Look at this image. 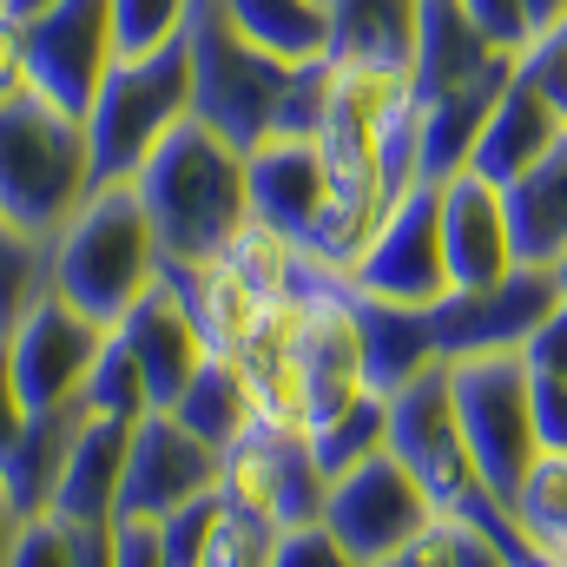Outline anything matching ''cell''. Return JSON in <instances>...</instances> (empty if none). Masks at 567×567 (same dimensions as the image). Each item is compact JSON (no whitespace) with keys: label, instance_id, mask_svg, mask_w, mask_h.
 <instances>
[{"label":"cell","instance_id":"16","mask_svg":"<svg viewBox=\"0 0 567 567\" xmlns=\"http://www.w3.org/2000/svg\"><path fill=\"white\" fill-rule=\"evenodd\" d=\"M113 337L133 350V363H140L145 377V396H152V410H172L178 396H185V383L198 377V363L212 357V343L198 337V323H192V310L165 290V284H152L140 303L113 323Z\"/></svg>","mask_w":567,"mask_h":567},{"label":"cell","instance_id":"9","mask_svg":"<svg viewBox=\"0 0 567 567\" xmlns=\"http://www.w3.org/2000/svg\"><path fill=\"white\" fill-rule=\"evenodd\" d=\"M561 278L548 265H515L508 278L482 284V290H449L442 303H429V330H435V357L442 363H475V357H522V343L535 337V323L555 310Z\"/></svg>","mask_w":567,"mask_h":567},{"label":"cell","instance_id":"8","mask_svg":"<svg viewBox=\"0 0 567 567\" xmlns=\"http://www.w3.org/2000/svg\"><path fill=\"white\" fill-rule=\"evenodd\" d=\"M323 468L310 455V435L303 429H284L251 416L245 435L225 449V468H218V495L271 528H303V522H323Z\"/></svg>","mask_w":567,"mask_h":567},{"label":"cell","instance_id":"39","mask_svg":"<svg viewBox=\"0 0 567 567\" xmlns=\"http://www.w3.org/2000/svg\"><path fill=\"white\" fill-rule=\"evenodd\" d=\"M522 73L548 93V106L561 113V126H567V20H555L548 33H535L522 47Z\"/></svg>","mask_w":567,"mask_h":567},{"label":"cell","instance_id":"52","mask_svg":"<svg viewBox=\"0 0 567 567\" xmlns=\"http://www.w3.org/2000/svg\"><path fill=\"white\" fill-rule=\"evenodd\" d=\"M542 561H548V567H567V535H561V542H548V548H542Z\"/></svg>","mask_w":567,"mask_h":567},{"label":"cell","instance_id":"48","mask_svg":"<svg viewBox=\"0 0 567 567\" xmlns=\"http://www.w3.org/2000/svg\"><path fill=\"white\" fill-rule=\"evenodd\" d=\"M80 567H113V528H80Z\"/></svg>","mask_w":567,"mask_h":567},{"label":"cell","instance_id":"29","mask_svg":"<svg viewBox=\"0 0 567 567\" xmlns=\"http://www.w3.org/2000/svg\"><path fill=\"white\" fill-rule=\"evenodd\" d=\"M47 290H53V245L33 238V231H20V225L0 212V337L27 317V303L47 297Z\"/></svg>","mask_w":567,"mask_h":567},{"label":"cell","instance_id":"26","mask_svg":"<svg viewBox=\"0 0 567 567\" xmlns=\"http://www.w3.org/2000/svg\"><path fill=\"white\" fill-rule=\"evenodd\" d=\"M172 416L192 429L198 442H212V449L225 455V449L245 435V423H251L258 410H251V390H245L238 363H231V357H205L198 377L185 383V396L172 403Z\"/></svg>","mask_w":567,"mask_h":567},{"label":"cell","instance_id":"54","mask_svg":"<svg viewBox=\"0 0 567 567\" xmlns=\"http://www.w3.org/2000/svg\"><path fill=\"white\" fill-rule=\"evenodd\" d=\"M535 567H548V561H535Z\"/></svg>","mask_w":567,"mask_h":567},{"label":"cell","instance_id":"35","mask_svg":"<svg viewBox=\"0 0 567 567\" xmlns=\"http://www.w3.org/2000/svg\"><path fill=\"white\" fill-rule=\"evenodd\" d=\"M271 542H278V528H271V522H258V515H245V508H231V502H225L198 567H265V561H271Z\"/></svg>","mask_w":567,"mask_h":567},{"label":"cell","instance_id":"1","mask_svg":"<svg viewBox=\"0 0 567 567\" xmlns=\"http://www.w3.org/2000/svg\"><path fill=\"white\" fill-rule=\"evenodd\" d=\"M140 205L158 231L165 265H212L245 225H251V192H245V152L218 140L198 120H178L140 165Z\"/></svg>","mask_w":567,"mask_h":567},{"label":"cell","instance_id":"40","mask_svg":"<svg viewBox=\"0 0 567 567\" xmlns=\"http://www.w3.org/2000/svg\"><path fill=\"white\" fill-rule=\"evenodd\" d=\"M528 410H535L542 455H567V377H535L528 370Z\"/></svg>","mask_w":567,"mask_h":567},{"label":"cell","instance_id":"5","mask_svg":"<svg viewBox=\"0 0 567 567\" xmlns=\"http://www.w3.org/2000/svg\"><path fill=\"white\" fill-rule=\"evenodd\" d=\"M178 120H192V60L185 40L158 47V53H133L113 60L93 106H86V145H93V185H120L140 178L152 145L165 140Z\"/></svg>","mask_w":567,"mask_h":567},{"label":"cell","instance_id":"18","mask_svg":"<svg viewBox=\"0 0 567 567\" xmlns=\"http://www.w3.org/2000/svg\"><path fill=\"white\" fill-rule=\"evenodd\" d=\"M350 317H357V337H363V383H370L377 396L410 390L416 377H429V370L442 363L423 303H390V297L350 290Z\"/></svg>","mask_w":567,"mask_h":567},{"label":"cell","instance_id":"47","mask_svg":"<svg viewBox=\"0 0 567 567\" xmlns=\"http://www.w3.org/2000/svg\"><path fill=\"white\" fill-rule=\"evenodd\" d=\"M377 567H449V522H429L423 542H410L403 555H390V561Z\"/></svg>","mask_w":567,"mask_h":567},{"label":"cell","instance_id":"24","mask_svg":"<svg viewBox=\"0 0 567 567\" xmlns=\"http://www.w3.org/2000/svg\"><path fill=\"white\" fill-rule=\"evenodd\" d=\"M80 429H86V403H80V396L60 403V410H33L20 449H13L7 468H0V482H7V495H13L20 515H47V508H53V488H60V468H66Z\"/></svg>","mask_w":567,"mask_h":567},{"label":"cell","instance_id":"46","mask_svg":"<svg viewBox=\"0 0 567 567\" xmlns=\"http://www.w3.org/2000/svg\"><path fill=\"white\" fill-rule=\"evenodd\" d=\"M13 93H33V80H27V40H20V20L0 13V100H13Z\"/></svg>","mask_w":567,"mask_h":567},{"label":"cell","instance_id":"19","mask_svg":"<svg viewBox=\"0 0 567 567\" xmlns=\"http://www.w3.org/2000/svg\"><path fill=\"white\" fill-rule=\"evenodd\" d=\"M126 449H133V423L113 416H86V429L73 435V455L60 468L53 508L73 528H113L120 522V475H126Z\"/></svg>","mask_w":567,"mask_h":567},{"label":"cell","instance_id":"51","mask_svg":"<svg viewBox=\"0 0 567 567\" xmlns=\"http://www.w3.org/2000/svg\"><path fill=\"white\" fill-rule=\"evenodd\" d=\"M53 0H0V13H13V20H33V13H47Z\"/></svg>","mask_w":567,"mask_h":567},{"label":"cell","instance_id":"30","mask_svg":"<svg viewBox=\"0 0 567 567\" xmlns=\"http://www.w3.org/2000/svg\"><path fill=\"white\" fill-rule=\"evenodd\" d=\"M218 265H225L238 284H251V290L271 303V297H290V278H297L303 251H297L290 238H278L271 225H258V218H251V225H245V231L218 251Z\"/></svg>","mask_w":567,"mask_h":567},{"label":"cell","instance_id":"38","mask_svg":"<svg viewBox=\"0 0 567 567\" xmlns=\"http://www.w3.org/2000/svg\"><path fill=\"white\" fill-rule=\"evenodd\" d=\"M265 567H363L323 522H303V528H284L271 542V561Z\"/></svg>","mask_w":567,"mask_h":567},{"label":"cell","instance_id":"43","mask_svg":"<svg viewBox=\"0 0 567 567\" xmlns=\"http://www.w3.org/2000/svg\"><path fill=\"white\" fill-rule=\"evenodd\" d=\"M27 423H33V410H27V396H20V383H13V357H7V337H0V468H7V455L20 449Z\"/></svg>","mask_w":567,"mask_h":567},{"label":"cell","instance_id":"22","mask_svg":"<svg viewBox=\"0 0 567 567\" xmlns=\"http://www.w3.org/2000/svg\"><path fill=\"white\" fill-rule=\"evenodd\" d=\"M515 66H522V60H515ZM515 66H502V73H488V80H468V86H455V93L423 100V113H416V178H423V185H449L455 172H468L475 140H482V120L495 113V100H502V86L515 80Z\"/></svg>","mask_w":567,"mask_h":567},{"label":"cell","instance_id":"27","mask_svg":"<svg viewBox=\"0 0 567 567\" xmlns=\"http://www.w3.org/2000/svg\"><path fill=\"white\" fill-rule=\"evenodd\" d=\"M225 7V20L251 40V47H265V53H278V60H323V47H330V27H323V0H218Z\"/></svg>","mask_w":567,"mask_h":567},{"label":"cell","instance_id":"12","mask_svg":"<svg viewBox=\"0 0 567 567\" xmlns=\"http://www.w3.org/2000/svg\"><path fill=\"white\" fill-rule=\"evenodd\" d=\"M106 337H113V330H106L100 317H86L80 303H66L60 290L33 297L27 317L7 330V357H13V383H20L27 410H60V403H73L80 383H86V370H93V357L106 350Z\"/></svg>","mask_w":567,"mask_h":567},{"label":"cell","instance_id":"37","mask_svg":"<svg viewBox=\"0 0 567 567\" xmlns=\"http://www.w3.org/2000/svg\"><path fill=\"white\" fill-rule=\"evenodd\" d=\"M7 567H80V528L60 515H20Z\"/></svg>","mask_w":567,"mask_h":567},{"label":"cell","instance_id":"33","mask_svg":"<svg viewBox=\"0 0 567 567\" xmlns=\"http://www.w3.org/2000/svg\"><path fill=\"white\" fill-rule=\"evenodd\" d=\"M515 522H522V535L535 548H548V542L567 535V455H542L528 468V482L515 495Z\"/></svg>","mask_w":567,"mask_h":567},{"label":"cell","instance_id":"7","mask_svg":"<svg viewBox=\"0 0 567 567\" xmlns=\"http://www.w3.org/2000/svg\"><path fill=\"white\" fill-rule=\"evenodd\" d=\"M429 522H442V515H435L429 488L403 468L396 449H377L370 462L343 468V475L323 488V528H330L363 567L390 561V555H403L410 542H423Z\"/></svg>","mask_w":567,"mask_h":567},{"label":"cell","instance_id":"34","mask_svg":"<svg viewBox=\"0 0 567 567\" xmlns=\"http://www.w3.org/2000/svg\"><path fill=\"white\" fill-rule=\"evenodd\" d=\"M330 86H337V66L330 60H297L271 133H284V140H317L323 133V113H330Z\"/></svg>","mask_w":567,"mask_h":567},{"label":"cell","instance_id":"6","mask_svg":"<svg viewBox=\"0 0 567 567\" xmlns=\"http://www.w3.org/2000/svg\"><path fill=\"white\" fill-rule=\"evenodd\" d=\"M449 396H455V423H462V442H468L482 482L515 508L528 468L542 462L535 410H528V363L522 357L449 363Z\"/></svg>","mask_w":567,"mask_h":567},{"label":"cell","instance_id":"31","mask_svg":"<svg viewBox=\"0 0 567 567\" xmlns=\"http://www.w3.org/2000/svg\"><path fill=\"white\" fill-rule=\"evenodd\" d=\"M80 403H86V416H113V423L152 416L145 377H140V363H133V350H126L120 337H106V350L93 357V370H86V383H80Z\"/></svg>","mask_w":567,"mask_h":567},{"label":"cell","instance_id":"32","mask_svg":"<svg viewBox=\"0 0 567 567\" xmlns=\"http://www.w3.org/2000/svg\"><path fill=\"white\" fill-rule=\"evenodd\" d=\"M192 13H198V0H113V53L133 60V53L178 47Z\"/></svg>","mask_w":567,"mask_h":567},{"label":"cell","instance_id":"21","mask_svg":"<svg viewBox=\"0 0 567 567\" xmlns=\"http://www.w3.org/2000/svg\"><path fill=\"white\" fill-rule=\"evenodd\" d=\"M323 27H330L323 60L410 73L416 33H423V0H323Z\"/></svg>","mask_w":567,"mask_h":567},{"label":"cell","instance_id":"23","mask_svg":"<svg viewBox=\"0 0 567 567\" xmlns=\"http://www.w3.org/2000/svg\"><path fill=\"white\" fill-rule=\"evenodd\" d=\"M158 284L192 310V323H198V337L212 343V357H231V350L251 337V323L265 317V297H258L251 284H238L218 258H212V265H158Z\"/></svg>","mask_w":567,"mask_h":567},{"label":"cell","instance_id":"42","mask_svg":"<svg viewBox=\"0 0 567 567\" xmlns=\"http://www.w3.org/2000/svg\"><path fill=\"white\" fill-rule=\"evenodd\" d=\"M522 363L535 377H567V290L555 297V310L535 323V337L522 343Z\"/></svg>","mask_w":567,"mask_h":567},{"label":"cell","instance_id":"4","mask_svg":"<svg viewBox=\"0 0 567 567\" xmlns=\"http://www.w3.org/2000/svg\"><path fill=\"white\" fill-rule=\"evenodd\" d=\"M185 60H192V120L212 126L218 140H231L238 152H251L258 140H271L290 86V60L251 47L218 0H198L192 27H185Z\"/></svg>","mask_w":567,"mask_h":567},{"label":"cell","instance_id":"15","mask_svg":"<svg viewBox=\"0 0 567 567\" xmlns=\"http://www.w3.org/2000/svg\"><path fill=\"white\" fill-rule=\"evenodd\" d=\"M442 258H449V284L455 290H482V284L508 278L522 265L502 185H488L475 172H455L442 185Z\"/></svg>","mask_w":567,"mask_h":567},{"label":"cell","instance_id":"49","mask_svg":"<svg viewBox=\"0 0 567 567\" xmlns=\"http://www.w3.org/2000/svg\"><path fill=\"white\" fill-rule=\"evenodd\" d=\"M528 7V33H548L555 20H567V0H522Z\"/></svg>","mask_w":567,"mask_h":567},{"label":"cell","instance_id":"10","mask_svg":"<svg viewBox=\"0 0 567 567\" xmlns=\"http://www.w3.org/2000/svg\"><path fill=\"white\" fill-rule=\"evenodd\" d=\"M350 290L390 297V303H423V310L455 290L449 284V258H442V185H423L416 178L383 212L370 251L350 265Z\"/></svg>","mask_w":567,"mask_h":567},{"label":"cell","instance_id":"44","mask_svg":"<svg viewBox=\"0 0 567 567\" xmlns=\"http://www.w3.org/2000/svg\"><path fill=\"white\" fill-rule=\"evenodd\" d=\"M113 567H165L158 522H113Z\"/></svg>","mask_w":567,"mask_h":567},{"label":"cell","instance_id":"36","mask_svg":"<svg viewBox=\"0 0 567 567\" xmlns=\"http://www.w3.org/2000/svg\"><path fill=\"white\" fill-rule=\"evenodd\" d=\"M218 508H225V495L212 488V495H198V502H185V508H172V515L158 522L165 567H198L205 561V542H212V528H218Z\"/></svg>","mask_w":567,"mask_h":567},{"label":"cell","instance_id":"25","mask_svg":"<svg viewBox=\"0 0 567 567\" xmlns=\"http://www.w3.org/2000/svg\"><path fill=\"white\" fill-rule=\"evenodd\" d=\"M508 218H515L522 265H555L567 251V133L535 158V172L508 185Z\"/></svg>","mask_w":567,"mask_h":567},{"label":"cell","instance_id":"45","mask_svg":"<svg viewBox=\"0 0 567 567\" xmlns=\"http://www.w3.org/2000/svg\"><path fill=\"white\" fill-rule=\"evenodd\" d=\"M449 567H522L502 542H488L482 528H462V522H449Z\"/></svg>","mask_w":567,"mask_h":567},{"label":"cell","instance_id":"3","mask_svg":"<svg viewBox=\"0 0 567 567\" xmlns=\"http://www.w3.org/2000/svg\"><path fill=\"white\" fill-rule=\"evenodd\" d=\"M86 192H93L86 126L40 93L0 100V212L20 231L53 238L80 212Z\"/></svg>","mask_w":567,"mask_h":567},{"label":"cell","instance_id":"50","mask_svg":"<svg viewBox=\"0 0 567 567\" xmlns=\"http://www.w3.org/2000/svg\"><path fill=\"white\" fill-rule=\"evenodd\" d=\"M13 535H20V508H13V495H7V482H0V567H7Z\"/></svg>","mask_w":567,"mask_h":567},{"label":"cell","instance_id":"11","mask_svg":"<svg viewBox=\"0 0 567 567\" xmlns=\"http://www.w3.org/2000/svg\"><path fill=\"white\" fill-rule=\"evenodd\" d=\"M27 40V80L40 100H53L60 113L86 120L113 53V0H53L47 13L20 20Z\"/></svg>","mask_w":567,"mask_h":567},{"label":"cell","instance_id":"2","mask_svg":"<svg viewBox=\"0 0 567 567\" xmlns=\"http://www.w3.org/2000/svg\"><path fill=\"white\" fill-rule=\"evenodd\" d=\"M53 245V290L66 303H80L86 317H100L106 330L158 284V231L140 205V185H93L80 198V212L47 238Z\"/></svg>","mask_w":567,"mask_h":567},{"label":"cell","instance_id":"41","mask_svg":"<svg viewBox=\"0 0 567 567\" xmlns=\"http://www.w3.org/2000/svg\"><path fill=\"white\" fill-rule=\"evenodd\" d=\"M462 7H468V20H475L502 53H515V60H522V47L535 40V33H528V7H522V0H462Z\"/></svg>","mask_w":567,"mask_h":567},{"label":"cell","instance_id":"17","mask_svg":"<svg viewBox=\"0 0 567 567\" xmlns=\"http://www.w3.org/2000/svg\"><path fill=\"white\" fill-rule=\"evenodd\" d=\"M561 113L548 106V93L515 66V80L502 86V100H495V113L482 120V140H475V158H468V172L475 178H488V185H515L522 172H535V158L548 152V145L561 140Z\"/></svg>","mask_w":567,"mask_h":567},{"label":"cell","instance_id":"13","mask_svg":"<svg viewBox=\"0 0 567 567\" xmlns=\"http://www.w3.org/2000/svg\"><path fill=\"white\" fill-rule=\"evenodd\" d=\"M218 468H225V455L212 442H198L172 410H152L133 423L126 475H120V522H165L172 508L212 495Z\"/></svg>","mask_w":567,"mask_h":567},{"label":"cell","instance_id":"28","mask_svg":"<svg viewBox=\"0 0 567 567\" xmlns=\"http://www.w3.org/2000/svg\"><path fill=\"white\" fill-rule=\"evenodd\" d=\"M377 449H390V396H377V390H363V396L343 403L330 423L310 429V455H317L323 482H337L343 468L370 462Z\"/></svg>","mask_w":567,"mask_h":567},{"label":"cell","instance_id":"20","mask_svg":"<svg viewBox=\"0 0 567 567\" xmlns=\"http://www.w3.org/2000/svg\"><path fill=\"white\" fill-rule=\"evenodd\" d=\"M515 66V53H502L462 0H423V33H416V60H410V86L416 100H435V93H455L468 80H488Z\"/></svg>","mask_w":567,"mask_h":567},{"label":"cell","instance_id":"14","mask_svg":"<svg viewBox=\"0 0 567 567\" xmlns=\"http://www.w3.org/2000/svg\"><path fill=\"white\" fill-rule=\"evenodd\" d=\"M245 192H251V218L290 238L297 251L317 245L323 212H330V158L317 140H258L245 152Z\"/></svg>","mask_w":567,"mask_h":567},{"label":"cell","instance_id":"53","mask_svg":"<svg viewBox=\"0 0 567 567\" xmlns=\"http://www.w3.org/2000/svg\"><path fill=\"white\" fill-rule=\"evenodd\" d=\"M548 271H555V278H561V290H567V251L555 258V265H548Z\"/></svg>","mask_w":567,"mask_h":567}]
</instances>
